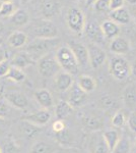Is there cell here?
Masks as SVG:
<instances>
[{
  "mask_svg": "<svg viewBox=\"0 0 136 153\" xmlns=\"http://www.w3.org/2000/svg\"><path fill=\"white\" fill-rule=\"evenodd\" d=\"M55 57L60 65L61 70L67 71L70 75H77L79 71V65L76 59L75 55L73 54L72 50L68 45L60 46L57 49L55 53Z\"/></svg>",
  "mask_w": 136,
  "mask_h": 153,
  "instance_id": "obj_1",
  "label": "cell"
},
{
  "mask_svg": "<svg viewBox=\"0 0 136 153\" xmlns=\"http://www.w3.org/2000/svg\"><path fill=\"white\" fill-rule=\"evenodd\" d=\"M109 73L119 82H124L131 76L130 63L122 56H114L109 62Z\"/></svg>",
  "mask_w": 136,
  "mask_h": 153,
  "instance_id": "obj_2",
  "label": "cell"
},
{
  "mask_svg": "<svg viewBox=\"0 0 136 153\" xmlns=\"http://www.w3.org/2000/svg\"><path fill=\"white\" fill-rule=\"evenodd\" d=\"M32 34L37 39H56L58 35L57 27L49 19H36L31 26Z\"/></svg>",
  "mask_w": 136,
  "mask_h": 153,
  "instance_id": "obj_3",
  "label": "cell"
},
{
  "mask_svg": "<svg viewBox=\"0 0 136 153\" xmlns=\"http://www.w3.org/2000/svg\"><path fill=\"white\" fill-rule=\"evenodd\" d=\"M59 44V41L57 39H37L31 44H29L26 50L31 56L35 58V56L43 57L51 52L52 49L57 47Z\"/></svg>",
  "mask_w": 136,
  "mask_h": 153,
  "instance_id": "obj_4",
  "label": "cell"
},
{
  "mask_svg": "<svg viewBox=\"0 0 136 153\" xmlns=\"http://www.w3.org/2000/svg\"><path fill=\"white\" fill-rule=\"evenodd\" d=\"M66 23L69 30L75 35H81L85 32V18L79 8L71 7L68 9L66 14Z\"/></svg>",
  "mask_w": 136,
  "mask_h": 153,
  "instance_id": "obj_5",
  "label": "cell"
},
{
  "mask_svg": "<svg viewBox=\"0 0 136 153\" xmlns=\"http://www.w3.org/2000/svg\"><path fill=\"white\" fill-rule=\"evenodd\" d=\"M61 68L55 55L49 53L38 60V71L40 75L44 78H52L55 76L60 71Z\"/></svg>",
  "mask_w": 136,
  "mask_h": 153,
  "instance_id": "obj_6",
  "label": "cell"
},
{
  "mask_svg": "<svg viewBox=\"0 0 136 153\" xmlns=\"http://www.w3.org/2000/svg\"><path fill=\"white\" fill-rule=\"evenodd\" d=\"M87 52H88V63L93 68H101L107 58V54L105 50L98 46V44L90 43L87 45Z\"/></svg>",
  "mask_w": 136,
  "mask_h": 153,
  "instance_id": "obj_7",
  "label": "cell"
},
{
  "mask_svg": "<svg viewBox=\"0 0 136 153\" xmlns=\"http://www.w3.org/2000/svg\"><path fill=\"white\" fill-rule=\"evenodd\" d=\"M3 97L9 105L13 106L17 109H26L29 105L28 97L21 91L8 90L4 93Z\"/></svg>",
  "mask_w": 136,
  "mask_h": 153,
  "instance_id": "obj_8",
  "label": "cell"
},
{
  "mask_svg": "<svg viewBox=\"0 0 136 153\" xmlns=\"http://www.w3.org/2000/svg\"><path fill=\"white\" fill-rule=\"evenodd\" d=\"M80 123L82 127L88 132H99L104 128V122L102 118L90 113H83L80 117Z\"/></svg>",
  "mask_w": 136,
  "mask_h": 153,
  "instance_id": "obj_9",
  "label": "cell"
},
{
  "mask_svg": "<svg viewBox=\"0 0 136 153\" xmlns=\"http://www.w3.org/2000/svg\"><path fill=\"white\" fill-rule=\"evenodd\" d=\"M60 3L58 0H41L40 12L45 19H50L60 12Z\"/></svg>",
  "mask_w": 136,
  "mask_h": 153,
  "instance_id": "obj_10",
  "label": "cell"
},
{
  "mask_svg": "<svg viewBox=\"0 0 136 153\" xmlns=\"http://www.w3.org/2000/svg\"><path fill=\"white\" fill-rule=\"evenodd\" d=\"M85 33L86 37L91 41V43L99 44L104 42V34L102 32V28L96 21H90L85 25Z\"/></svg>",
  "mask_w": 136,
  "mask_h": 153,
  "instance_id": "obj_11",
  "label": "cell"
},
{
  "mask_svg": "<svg viewBox=\"0 0 136 153\" xmlns=\"http://www.w3.org/2000/svg\"><path fill=\"white\" fill-rule=\"evenodd\" d=\"M69 94H68V102L72 107H79L85 102L87 94L85 91L78 86L77 83H73L71 88L69 89Z\"/></svg>",
  "mask_w": 136,
  "mask_h": 153,
  "instance_id": "obj_12",
  "label": "cell"
},
{
  "mask_svg": "<svg viewBox=\"0 0 136 153\" xmlns=\"http://www.w3.org/2000/svg\"><path fill=\"white\" fill-rule=\"evenodd\" d=\"M51 120V112L48 109H41L38 111L26 114L21 117V120H26V122L34 124L38 127L40 126H45L50 122Z\"/></svg>",
  "mask_w": 136,
  "mask_h": 153,
  "instance_id": "obj_13",
  "label": "cell"
},
{
  "mask_svg": "<svg viewBox=\"0 0 136 153\" xmlns=\"http://www.w3.org/2000/svg\"><path fill=\"white\" fill-rule=\"evenodd\" d=\"M54 83H55V87L59 92H66L73 85V76L67 71H60L54 76Z\"/></svg>",
  "mask_w": 136,
  "mask_h": 153,
  "instance_id": "obj_14",
  "label": "cell"
},
{
  "mask_svg": "<svg viewBox=\"0 0 136 153\" xmlns=\"http://www.w3.org/2000/svg\"><path fill=\"white\" fill-rule=\"evenodd\" d=\"M69 47L72 50L73 54L75 55L78 61L79 66H86L88 63V52L85 45L79 42H71L69 43Z\"/></svg>",
  "mask_w": 136,
  "mask_h": 153,
  "instance_id": "obj_15",
  "label": "cell"
},
{
  "mask_svg": "<svg viewBox=\"0 0 136 153\" xmlns=\"http://www.w3.org/2000/svg\"><path fill=\"white\" fill-rule=\"evenodd\" d=\"M90 153H112L103 137V134H93L90 141Z\"/></svg>",
  "mask_w": 136,
  "mask_h": 153,
  "instance_id": "obj_16",
  "label": "cell"
},
{
  "mask_svg": "<svg viewBox=\"0 0 136 153\" xmlns=\"http://www.w3.org/2000/svg\"><path fill=\"white\" fill-rule=\"evenodd\" d=\"M122 100L126 107L136 111V86L133 84L126 86L122 93Z\"/></svg>",
  "mask_w": 136,
  "mask_h": 153,
  "instance_id": "obj_17",
  "label": "cell"
},
{
  "mask_svg": "<svg viewBox=\"0 0 136 153\" xmlns=\"http://www.w3.org/2000/svg\"><path fill=\"white\" fill-rule=\"evenodd\" d=\"M130 42L125 38L122 37H117L113 39L110 44V50L111 52L118 54V55H123L130 51Z\"/></svg>",
  "mask_w": 136,
  "mask_h": 153,
  "instance_id": "obj_18",
  "label": "cell"
},
{
  "mask_svg": "<svg viewBox=\"0 0 136 153\" xmlns=\"http://www.w3.org/2000/svg\"><path fill=\"white\" fill-rule=\"evenodd\" d=\"M10 62L12 66L23 70V68H26L29 65H33L35 62V59L26 51H21V52H17L16 54H14Z\"/></svg>",
  "mask_w": 136,
  "mask_h": 153,
  "instance_id": "obj_19",
  "label": "cell"
},
{
  "mask_svg": "<svg viewBox=\"0 0 136 153\" xmlns=\"http://www.w3.org/2000/svg\"><path fill=\"white\" fill-rule=\"evenodd\" d=\"M35 99L37 100V102L40 104L42 107H44V109H49L54 105V100L53 96L50 93V91L47 89H40L37 90L34 93Z\"/></svg>",
  "mask_w": 136,
  "mask_h": 153,
  "instance_id": "obj_20",
  "label": "cell"
},
{
  "mask_svg": "<svg viewBox=\"0 0 136 153\" xmlns=\"http://www.w3.org/2000/svg\"><path fill=\"white\" fill-rule=\"evenodd\" d=\"M102 32L104 34V37L106 39H115L117 38L120 33V27L118 24L114 23L113 21H105L101 25Z\"/></svg>",
  "mask_w": 136,
  "mask_h": 153,
  "instance_id": "obj_21",
  "label": "cell"
},
{
  "mask_svg": "<svg viewBox=\"0 0 136 153\" xmlns=\"http://www.w3.org/2000/svg\"><path fill=\"white\" fill-rule=\"evenodd\" d=\"M26 41H28V36L26 33L21 31H15L11 33L9 37L7 38V44L10 47L13 48H21L26 45Z\"/></svg>",
  "mask_w": 136,
  "mask_h": 153,
  "instance_id": "obj_22",
  "label": "cell"
},
{
  "mask_svg": "<svg viewBox=\"0 0 136 153\" xmlns=\"http://www.w3.org/2000/svg\"><path fill=\"white\" fill-rule=\"evenodd\" d=\"M73 112V107L70 105V103L68 101L65 100H60L56 105L55 108V114L57 120H64L65 118H67L69 115H71V113Z\"/></svg>",
  "mask_w": 136,
  "mask_h": 153,
  "instance_id": "obj_23",
  "label": "cell"
},
{
  "mask_svg": "<svg viewBox=\"0 0 136 153\" xmlns=\"http://www.w3.org/2000/svg\"><path fill=\"white\" fill-rule=\"evenodd\" d=\"M110 19L118 25H126L130 22V13L124 7L117 10H113L110 13Z\"/></svg>",
  "mask_w": 136,
  "mask_h": 153,
  "instance_id": "obj_24",
  "label": "cell"
},
{
  "mask_svg": "<svg viewBox=\"0 0 136 153\" xmlns=\"http://www.w3.org/2000/svg\"><path fill=\"white\" fill-rule=\"evenodd\" d=\"M76 83L78 84V86H79V87L85 91L86 94L93 92L96 88V80L93 78H91L90 76H87V75L79 76V78H78V80Z\"/></svg>",
  "mask_w": 136,
  "mask_h": 153,
  "instance_id": "obj_25",
  "label": "cell"
},
{
  "mask_svg": "<svg viewBox=\"0 0 136 153\" xmlns=\"http://www.w3.org/2000/svg\"><path fill=\"white\" fill-rule=\"evenodd\" d=\"M10 22L17 27H24L29 23V16L24 9H16L10 16Z\"/></svg>",
  "mask_w": 136,
  "mask_h": 153,
  "instance_id": "obj_26",
  "label": "cell"
},
{
  "mask_svg": "<svg viewBox=\"0 0 136 153\" xmlns=\"http://www.w3.org/2000/svg\"><path fill=\"white\" fill-rule=\"evenodd\" d=\"M103 137H104V139H105L106 143H107L108 147L110 148L111 152H112L114 150V148L116 147V145H117V143L119 142V140H120V136H119L118 131L115 129L106 130L105 132L103 133Z\"/></svg>",
  "mask_w": 136,
  "mask_h": 153,
  "instance_id": "obj_27",
  "label": "cell"
},
{
  "mask_svg": "<svg viewBox=\"0 0 136 153\" xmlns=\"http://www.w3.org/2000/svg\"><path fill=\"white\" fill-rule=\"evenodd\" d=\"M31 153H55V147L50 143L39 141L32 146Z\"/></svg>",
  "mask_w": 136,
  "mask_h": 153,
  "instance_id": "obj_28",
  "label": "cell"
},
{
  "mask_svg": "<svg viewBox=\"0 0 136 153\" xmlns=\"http://www.w3.org/2000/svg\"><path fill=\"white\" fill-rule=\"evenodd\" d=\"M21 129L23 134L26 136L28 139H32L35 136L40 132V129H39L38 126L31 124V123L26 122V120H23V123L21 124Z\"/></svg>",
  "mask_w": 136,
  "mask_h": 153,
  "instance_id": "obj_29",
  "label": "cell"
},
{
  "mask_svg": "<svg viewBox=\"0 0 136 153\" xmlns=\"http://www.w3.org/2000/svg\"><path fill=\"white\" fill-rule=\"evenodd\" d=\"M5 78L9 79V80L13 81L15 83H21L26 79V74L21 68H17L15 66H11L10 71H9V73L7 74Z\"/></svg>",
  "mask_w": 136,
  "mask_h": 153,
  "instance_id": "obj_30",
  "label": "cell"
},
{
  "mask_svg": "<svg viewBox=\"0 0 136 153\" xmlns=\"http://www.w3.org/2000/svg\"><path fill=\"white\" fill-rule=\"evenodd\" d=\"M56 140L61 145H71L73 143V136L66 128L62 132L56 133Z\"/></svg>",
  "mask_w": 136,
  "mask_h": 153,
  "instance_id": "obj_31",
  "label": "cell"
},
{
  "mask_svg": "<svg viewBox=\"0 0 136 153\" xmlns=\"http://www.w3.org/2000/svg\"><path fill=\"white\" fill-rule=\"evenodd\" d=\"M131 150V143L129 139L125 137L120 138L119 142L117 143L116 147L114 148L112 153H129Z\"/></svg>",
  "mask_w": 136,
  "mask_h": 153,
  "instance_id": "obj_32",
  "label": "cell"
},
{
  "mask_svg": "<svg viewBox=\"0 0 136 153\" xmlns=\"http://www.w3.org/2000/svg\"><path fill=\"white\" fill-rule=\"evenodd\" d=\"M12 2H7V3H2L0 5V16L2 18H8L11 16L15 12V7Z\"/></svg>",
  "mask_w": 136,
  "mask_h": 153,
  "instance_id": "obj_33",
  "label": "cell"
},
{
  "mask_svg": "<svg viewBox=\"0 0 136 153\" xmlns=\"http://www.w3.org/2000/svg\"><path fill=\"white\" fill-rule=\"evenodd\" d=\"M126 122V117H125V114L123 111H116L114 113L113 117H112V120H111V123H112L113 127L115 128H122L123 126H124Z\"/></svg>",
  "mask_w": 136,
  "mask_h": 153,
  "instance_id": "obj_34",
  "label": "cell"
},
{
  "mask_svg": "<svg viewBox=\"0 0 136 153\" xmlns=\"http://www.w3.org/2000/svg\"><path fill=\"white\" fill-rule=\"evenodd\" d=\"M100 104L103 107V109L105 110H111V109L113 110L117 106L116 105L117 104L116 101L112 97H110V96H103L100 100Z\"/></svg>",
  "mask_w": 136,
  "mask_h": 153,
  "instance_id": "obj_35",
  "label": "cell"
},
{
  "mask_svg": "<svg viewBox=\"0 0 136 153\" xmlns=\"http://www.w3.org/2000/svg\"><path fill=\"white\" fill-rule=\"evenodd\" d=\"M11 66V62L8 58H5L2 61H0V78H5L7 74L9 73V71H10Z\"/></svg>",
  "mask_w": 136,
  "mask_h": 153,
  "instance_id": "obj_36",
  "label": "cell"
},
{
  "mask_svg": "<svg viewBox=\"0 0 136 153\" xmlns=\"http://www.w3.org/2000/svg\"><path fill=\"white\" fill-rule=\"evenodd\" d=\"M93 7L96 11L104 12L107 11L108 9H110V0H98L95 4Z\"/></svg>",
  "mask_w": 136,
  "mask_h": 153,
  "instance_id": "obj_37",
  "label": "cell"
},
{
  "mask_svg": "<svg viewBox=\"0 0 136 153\" xmlns=\"http://www.w3.org/2000/svg\"><path fill=\"white\" fill-rule=\"evenodd\" d=\"M9 104L6 100H0V118H5L9 114Z\"/></svg>",
  "mask_w": 136,
  "mask_h": 153,
  "instance_id": "obj_38",
  "label": "cell"
},
{
  "mask_svg": "<svg viewBox=\"0 0 136 153\" xmlns=\"http://www.w3.org/2000/svg\"><path fill=\"white\" fill-rule=\"evenodd\" d=\"M17 151H18V147L16 146L15 143L12 142V141H9L4 144L2 153H17Z\"/></svg>",
  "mask_w": 136,
  "mask_h": 153,
  "instance_id": "obj_39",
  "label": "cell"
},
{
  "mask_svg": "<svg viewBox=\"0 0 136 153\" xmlns=\"http://www.w3.org/2000/svg\"><path fill=\"white\" fill-rule=\"evenodd\" d=\"M127 124L129 129L132 131L133 133H136V111H133L128 117Z\"/></svg>",
  "mask_w": 136,
  "mask_h": 153,
  "instance_id": "obj_40",
  "label": "cell"
},
{
  "mask_svg": "<svg viewBox=\"0 0 136 153\" xmlns=\"http://www.w3.org/2000/svg\"><path fill=\"white\" fill-rule=\"evenodd\" d=\"M53 128V132L55 133H59V132H62L63 130L66 129V125L64 123V120H57L55 123L52 126Z\"/></svg>",
  "mask_w": 136,
  "mask_h": 153,
  "instance_id": "obj_41",
  "label": "cell"
},
{
  "mask_svg": "<svg viewBox=\"0 0 136 153\" xmlns=\"http://www.w3.org/2000/svg\"><path fill=\"white\" fill-rule=\"evenodd\" d=\"M125 0H110V9L111 11L117 10L124 6Z\"/></svg>",
  "mask_w": 136,
  "mask_h": 153,
  "instance_id": "obj_42",
  "label": "cell"
},
{
  "mask_svg": "<svg viewBox=\"0 0 136 153\" xmlns=\"http://www.w3.org/2000/svg\"><path fill=\"white\" fill-rule=\"evenodd\" d=\"M130 71H131V76L136 79V59L130 65Z\"/></svg>",
  "mask_w": 136,
  "mask_h": 153,
  "instance_id": "obj_43",
  "label": "cell"
},
{
  "mask_svg": "<svg viewBox=\"0 0 136 153\" xmlns=\"http://www.w3.org/2000/svg\"><path fill=\"white\" fill-rule=\"evenodd\" d=\"M6 58V52L2 47H0V61H2L3 59Z\"/></svg>",
  "mask_w": 136,
  "mask_h": 153,
  "instance_id": "obj_44",
  "label": "cell"
},
{
  "mask_svg": "<svg viewBox=\"0 0 136 153\" xmlns=\"http://www.w3.org/2000/svg\"><path fill=\"white\" fill-rule=\"evenodd\" d=\"M4 126H5V120H4L3 118H0V132L3 131Z\"/></svg>",
  "mask_w": 136,
  "mask_h": 153,
  "instance_id": "obj_45",
  "label": "cell"
},
{
  "mask_svg": "<svg viewBox=\"0 0 136 153\" xmlns=\"http://www.w3.org/2000/svg\"><path fill=\"white\" fill-rule=\"evenodd\" d=\"M98 0H85V3L86 5H93Z\"/></svg>",
  "mask_w": 136,
  "mask_h": 153,
  "instance_id": "obj_46",
  "label": "cell"
},
{
  "mask_svg": "<svg viewBox=\"0 0 136 153\" xmlns=\"http://www.w3.org/2000/svg\"><path fill=\"white\" fill-rule=\"evenodd\" d=\"M126 2L131 5H136V0H126Z\"/></svg>",
  "mask_w": 136,
  "mask_h": 153,
  "instance_id": "obj_47",
  "label": "cell"
},
{
  "mask_svg": "<svg viewBox=\"0 0 136 153\" xmlns=\"http://www.w3.org/2000/svg\"><path fill=\"white\" fill-rule=\"evenodd\" d=\"M3 30H4V26H3V24L0 22V35L3 33Z\"/></svg>",
  "mask_w": 136,
  "mask_h": 153,
  "instance_id": "obj_48",
  "label": "cell"
},
{
  "mask_svg": "<svg viewBox=\"0 0 136 153\" xmlns=\"http://www.w3.org/2000/svg\"><path fill=\"white\" fill-rule=\"evenodd\" d=\"M31 0H21V4H26L28 2H29Z\"/></svg>",
  "mask_w": 136,
  "mask_h": 153,
  "instance_id": "obj_49",
  "label": "cell"
},
{
  "mask_svg": "<svg viewBox=\"0 0 136 153\" xmlns=\"http://www.w3.org/2000/svg\"><path fill=\"white\" fill-rule=\"evenodd\" d=\"M12 0H0L1 3H7V2H11Z\"/></svg>",
  "mask_w": 136,
  "mask_h": 153,
  "instance_id": "obj_50",
  "label": "cell"
},
{
  "mask_svg": "<svg viewBox=\"0 0 136 153\" xmlns=\"http://www.w3.org/2000/svg\"><path fill=\"white\" fill-rule=\"evenodd\" d=\"M2 44H3V39H2V37L0 36V47H1Z\"/></svg>",
  "mask_w": 136,
  "mask_h": 153,
  "instance_id": "obj_51",
  "label": "cell"
},
{
  "mask_svg": "<svg viewBox=\"0 0 136 153\" xmlns=\"http://www.w3.org/2000/svg\"><path fill=\"white\" fill-rule=\"evenodd\" d=\"M78 1H80V2H85V0H78Z\"/></svg>",
  "mask_w": 136,
  "mask_h": 153,
  "instance_id": "obj_52",
  "label": "cell"
},
{
  "mask_svg": "<svg viewBox=\"0 0 136 153\" xmlns=\"http://www.w3.org/2000/svg\"><path fill=\"white\" fill-rule=\"evenodd\" d=\"M0 153H2V150H1V148H0Z\"/></svg>",
  "mask_w": 136,
  "mask_h": 153,
  "instance_id": "obj_53",
  "label": "cell"
},
{
  "mask_svg": "<svg viewBox=\"0 0 136 153\" xmlns=\"http://www.w3.org/2000/svg\"><path fill=\"white\" fill-rule=\"evenodd\" d=\"M135 146H136V139H135Z\"/></svg>",
  "mask_w": 136,
  "mask_h": 153,
  "instance_id": "obj_54",
  "label": "cell"
},
{
  "mask_svg": "<svg viewBox=\"0 0 136 153\" xmlns=\"http://www.w3.org/2000/svg\"><path fill=\"white\" fill-rule=\"evenodd\" d=\"M135 21H136V18H135Z\"/></svg>",
  "mask_w": 136,
  "mask_h": 153,
  "instance_id": "obj_55",
  "label": "cell"
}]
</instances>
